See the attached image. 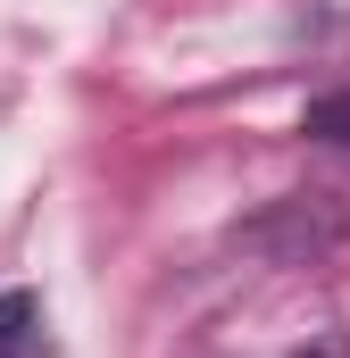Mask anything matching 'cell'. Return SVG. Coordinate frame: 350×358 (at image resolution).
<instances>
[{
  "mask_svg": "<svg viewBox=\"0 0 350 358\" xmlns=\"http://www.w3.org/2000/svg\"><path fill=\"white\" fill-rule=\"evenodd\" d=\"M0 358H50V325L34 292H0Z\"/></svg>",
  "mask_w": 350,
  "mask_h": 358,
  "instance_id": "1",
  "label": "cell"
},
{
  "mask_svg": "<svg viewBox=\"0 0 350 358\" xmlns=\"http://www.w3.org/2000/svg\"><path fill=\"white\" fill-rule=\"evenodd\" d=\"M300 358H350V342H342V334H317V342H309Z\"/></svg>",
  "mask_w": 350,
  "mask_h": 358,
  "instance_id": "3",
  "label": "cell"
},
{
  "mask_svg": "<svg viewBox=\"0 0 350 358\" xmlns=\"http://www.w3.org/2000/svg\"><path fill=\"white\" fill-rule=\"evenodd\" d=\"M309 134H317V142H350V92H334V100L309 108Z\"/></svg>",
  "mask_w": 350,
  "mask_h": 358,
  "instance_id": "2",
  "label": "cell"
}]
</instances>
